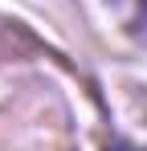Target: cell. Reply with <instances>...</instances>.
Wrapping results in <instances>:
<instances>
[{
  "mask_svg": "<svg viewBox=\"0 0 147 151\" xmlns=\"http://www.w3.org/2000/svg\"><path fill=\"white\" fill-rule=\"evenodd\" d=\"M106 4H115V8L122 12V21L147 41V0H106Z\"/></svg>",
  "mask_w": 147,
  "mask_h": 151,
  "instance_id": "1",
  "label": "cell"
}]
</instances>
